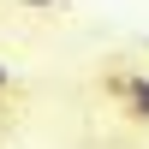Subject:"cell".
I'll list each match as a JSON object with an SVG mask.
<instances>
[{"label":"cell","mask_w":149,"mask_h":149,"mask_svg":"<svg viewBox=\"0 0 149 149\" xmlns=\"http://www.w3.org/2000/svg\"><path fill=\"white\" fill-rule=\"evenodd\" d=\"M113 90L125 95V113H131V119H143V125H149V78H119Z\"/></svg>","instance_id":"6da1fadb"},{"label":"cell","mask_w":149,"mask_h":149,"mask_svg":"<svg viewBox=\"0 0 149 149\" xmlns=\"http://www.w3.org/2000/svg\"><path fill=\"white\" fill-rule=\"evenodd\" d=\"M0 90H12V72H6V60H0Z\"/></svg>","instance_id":"7a4b0ae2"}]
</instances>
